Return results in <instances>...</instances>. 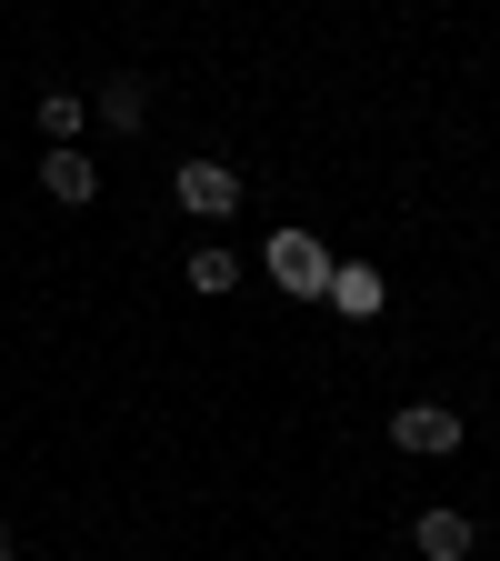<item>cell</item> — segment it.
<instances>
[{
  "label": "cell",
  "instance_id": "cell-6",
  "mask_svg": "<svg viewBox=\"0 0 500 561\" xmlns=\"http://www.w3.org/2000/svg\"><path fill=\"white\" fill-rule=\"evenodd\" d=\"M330 311H350V321H361V311H381V271L371 261H330V291H321Z\"/></svg>",
  "mask_w": 500,
  "mask_h": 561
},
{
  "label": "cell",
  "instance_id": "cell-1",
  "mask_svg": "<svg viewBox=\"0 0 500 561\" xmlns=\"http://www.w3.org/2000/svg\"><path fill=\"white\" fill-rule=\"evenodd\" d=\"M260 261H270V280H280L291 301H321V291H330V241H311L301 221H291V231H270Z\"/></svg>",
  "mask_w": 500,
  "mask_h": 561
},
{
  "label": "cell",
  "instance_id": "cell-9",
  "mask_svg": "<svg viewBox=\"0 0 500 561\" xmlns=\"http://www.w3.org/2000/svg\"><path fill=\"white\" fill-rule=\"evenodd\" d=\"M91 121V101L81 91H40V130H50V151H70V130Z\"/></svg>",
  "mask_w": 500,
  "mask_h": 561
},
{
  "label": "cell",
  "instance_id": "cell-4",
  "mask_svg": "<svg viewBox=\"0 0 500 561\" xmlns=\"http://www.w3.org/2000/svg\"><path fill=\"white\" fill-rule=\"evenodd\" d=\"M40 191H50L60 210H81V201H101V161H81V151H50V161H40Z\"/></svg>",
  "mask_w": 500,
  "mask_h": 561
},
{
  "label": "cell",
  "instance_id": "cell-2",
  "mask_svg": "<svg viewBox=\"0 0 500 561\" xmlns=\"http://www.w3.org/2000/svg\"><path fill=\"white\" fill-rule=\"evenodd\" d=\"M181 210H190V221H231V210H241V171L231 161H181Z\"/></svg>",
  "mask_w": 500,
  "mask_h": 561
},
{
  "label": "cell",
  "instance_id": "cell-3",
  "mask_svg": "<svg viewBox=\"0 0 500 561\" xmlns=\"http://www.w3.org/2000/svg\"><path fill=\"white\" fill-rule=\"evenodd\" d=\"M391 442H400L410 461H441V451H461V411H451V401H410V411L391 421Z\"/></svg>",
  "mask_w": 500,
  "mask_h": 561
},
{
  "label": "cell",
  "instance_id": "cell-8",
  "mask_svg": "<svg viewBox=\"0 0 500 561\" xmlns=\"http://www.w3.org/2000/svg\"><path fill=\"white\" fill-rule=\"evenodd\" d=\"M231 280H241V261H231L221 241H200V251H190V291H210V301H231Z\"/></svg>",
  "mask_w": 500,
  "mask_h": 561
},
{
  "label": "cell",
  "instance_id": "cell-5",
  "mask_svg": "<svg viewBox=\"0 0 500 561\" xmlns=\"http://www.w3.org/2000/svg\"><path fill=\"white\" fill-rule=\"evenodd\" d=\"M410 541H420V561H470V541H480V531H470V512H420V522H410Z\"/></svg>",
  "mask_w": 500,
  "mask_h": 561
},
{
  "label": "cell",
  "instance_id": "cell-10",
  "mask_svg": "<svg viewBox=\"0 0 500 561\" xmlns=\"http://www.w3.org/2000/svg\"><path fill=\"white\" fill-rule=\"evenodd\" d=\"M0 561H21V541H11V522H0Z\"/></svg>",
  "mask_w": 500,
  "mask_h": 561
},
{
  "label": "cell",
  "instance_id": "cell-7",
  "mask_svg": "<svg viewBox=\"0 0 500 561\" xmlns=\"http://www.w3.org/2000/svg\"><path fill=\"white\" fill-rule=\"evenodd\" d=\"M101 130H140V121H151V81H101Z\"/></svg>",
  "mask_w": 500,
  "mask_h": 561
}]
</instances>
